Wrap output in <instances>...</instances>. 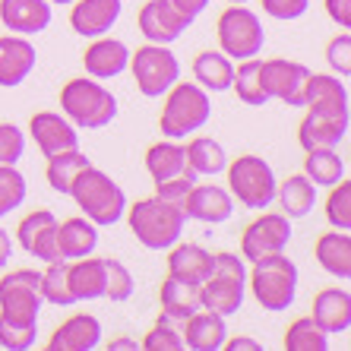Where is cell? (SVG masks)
<instances>
[{"label": "cell", "instance_id": "obj_50", "mask_svg": "<svg viewBox=\"0 0 351 351\" xmlns=\"http://www.w3.org/2000/svg\"><path fill=\"white\" fill-rule=\"evenodd\" d=\"M171 3H174V7H180L187 16H193V19L199 16L206 7H209V0H171Z\"/></svg>", "mask_w": 351, "mask_h": 351}, {"label": "cell", "instance_id": "obj_53", "mask_svg": "<svg viewBox=\"0 0 351 351\" xmlns=\"http://www.w3.org/2000/svg\"><path fill=\"white\" fill-rule=\"evenodd\" d=\"M51 7H54V3H58V7H70V3H73V0H48Z\"/></svg>", "mask_w": 351, "mask_h": 351}, {"label": "cell", "instance_id": "obj_54", "mask_svg": "<svg viewBox=\"0 0 351 351\" xmlns=\"http://www.w3.org/2000/svg\"><path fill=\"white\" fill-rule=\"evenodd\" d=\"M228 3H250V0H228Z\"/></svg>", "mask_w": 351, "mask_h": 351}, {"label": "cell", "instance_id": "obj_26", "mask_svg": "<svg viewBox=\"0 0 351 351\" xmlns=\"http://www.w3.org/2000/svg\"><path fill=\"white\" fill-rule=\"evenodd\" d=\"M66 278H70V291H73L76 301H98V298H105V278H108L105 256L95 260L89 254V256H80V260H70Z\"/></svg>", "mask_w": 351, "mask_h": 351}, {"label": "cell", "instance_id": "obj_40", "mask_svg": "<svg viewBox=\"0 0 351 351\" xmlns=\"http://www.w3.org/2000/svg\"><path fill=\"white\" fill-rule=\"evenodd\" d=\"M326 221L335 231H351V184L345 178L326 196Z\"/></svg>", "mask_w": 351, "mask_h": 351}, {"label": "cell", "instance_id": "obj_43", "mask_svg": "<svg viewBox=\"0 0 351 351\" xmlns=\"http://www.w3.org/2000/svg\"><path fill=\"white\" fill-rule=\"evenodd\" d=\"M139 348H146V351H180L184 348V339H180V332L171 326V319L158 317V323L146 332V339L139 342Z\"/></svg>", "mask_w": 351, "mask_h": 351}, {"label": "cell", "instance_id": "obj_27", "mask_svg": "<svg viewBox=\"0 0 351 351\" xmlns=\"http://www.w3.org/2000/svg\"><path fill=\"white\" fill-rule=\"evenodd\" d=\"M98 247V225L86 215L80 219L58 221V254L60 260H80V256L95 254Z\"/></svg>", "mask_w": 351, "mask_h": 351}, {"label": "cell", "instance_id": "obj_11", "mask_svg": "<svg viewBox=\"0 0 351 351\" xmlns=\"http://www.w3.org/2000/svg\"><path fill=\"white\" fill-rule=\"evenodd\" d=\"M351 123V108H335V105H307L301 127H298V143L304 152L313 149H335L348 136Z\"/></svg>", "mask_w": 351, "mask_h": 351}, {"label": "cell", "instance_id": "obj_38", "mask_svg": "<svg viewBox=\"0 0 351 351\" xmlns=\"http://www.w3.org/2000/svg\"><path fill=\"white\" fill-rule=\"evenodd\" d=\"M285 351H329V335L313 323V317H298L285 329Z\"/></svg>", "mask_w": 351, "mask_h": 351}, {"label": "cell", "instance_id": "obj_18", "mask_svg": "<svg viewBox=\"0 0 351 351\" xmlns=\"http://www.w3.org/2000/svg\"><path fill=\"white\" fill-rule=\"evenodd\" d=\"M38 64V51L25 35H3L0 38V86L16 89L29 80Z\"/></svg>", "mask_w": 351, "mask_h": 351}, {"label": "cell", "instance_id": "obj_45", "mask_svg": "<svg viewBox=\"0 0 351 351\" xmlns=\"http://www.w3.org/2000/svg\"><path fill=\"white\" fill-rule=\"evenodd\" d=\"M326 64L332 66L335 76H342V80L351 76V35H348V29H345L342 35H335V38L326 45Z\"/></svg>", "mask_w": 351, "mask_h": 351}, {"label": "cell", "instance_id": "obj_5", "mask_svg": "<svg viewBox=\"0 0 351 351\" xmlns=\"http://www.w3.org/2000/svg\"><path fill=\"white\" fill-rule=\"evenodd\" d=\"M247 288L254 291L263 311H288L298 298V266L285 256V250L260 256V260H254V269L247 272Z\"/></svg>", "mask_w": 351, "mask_h": 351}, {"label": "cell", "instance_id": "obj_49", "mask_svg": "<svg viewBox=\"0 0 351 351\" xmlns=\"http://www.w3.org/2000/svg\"><path fill=\"white\" fill-rule=\"evenodd\" d=\"M221 348H228V351H260V342L244 339V335H234V339H225V345H221Z\"/></svg>", "mask_w": 351, "mask_h": 351}, {"label": "cell", "instance_id": "obj_37", "mask_svg": "<svg viewBox=\"0 0 351 351\" xmlns=\"http://www.w3.org/2000/svg\"><path fill=\"white\" fill-rule=\"evenodd\" d=\"M66 266H70V260H54L41 272L38 291L45 304H58V307H73L76 304L73 291H70V278H66Z\"/></svg>", "mask_w": 351, "mask_h": 351}, {"label": "cell", "instance_id": "obj_7", "mask_svg": "<svg viewBox=\"0 0 351 351\" xmlns=\"http://www.w3.org/2000/svg\"><path fill=\"white\" fill-rule=\"evenodd\" d=\"M228 193L234 196L241 206L247 209H269L276 203V171L272 165L260 156H241L234 162H228Z\"/></svg>", "mask_w": 351, "mask_h": 351}, {"label": "cell", "instance_id": "obj_28", "mask_svg": "<svg viewBox=\"0 0 351 351\" xmlns=\"http://www.w3.org/2000/svg\"><path fill=\"white\" fill-rule=\"evenodd\" d=\"M171 254H168V276L180 278V282H193L199 285L209 269H213V254L199 244H171L168 247Z\"/></svg>", "mask_w": 351, "mask_h": 351}, {"label": "cell", "instance_id": "obj_20", "mask_svg": "<svg viewBox=\"0 0 351 351\" xmlns=\"http://www.w3.org/2000/svg\"><path fill=\"white\" fill-rule=\"evenodd\" d=\"M70 7H73L70 10V25H73V32L82 35V38L108 35L123 13L121 0H73Z\"/></svg>", "mask_w": 351, "mask_h": 351}, {"label": "cell", "instance_id": "obj_25", "mask_svg": "<svg viewBox=\"0 0 351 351\" xmlns=\"http://www.w3.org/2000/svg\"><path fill=\"white\" fill-rule=\"evenodd\" d=\"M313 323L326 335H339L351 329V294L345 288H323L313 298Z\"/></svg>", "mask_w": 351, "mask_h": 351}, {"label": "cell", "instance_id": "obj_32", "mask_svg": "<svg viewBox=\"0 0 351 351\" xmlns=\"http://www.w3.org/2000/svg\"><path fill=\"white\" fill-rule=\"evenodd\" d=\"M184 152H187V165L196 178H215L228 168V152L213 136H193L184 146Z\"/></svg>", "mask_w": 351, "mask_h": 351}, {"label": "cell", "instance_id": "obj_16", "mask_svg": "<svg viewBox=\"0 0 351 351\" xmlns=\"http://www.w3.org/2000/svg\"><path fill=\"white\" fill-rule=\"evenodd\" d=\"M184 215L206 225H221L234 215V196L219 184H193V190L184 196Z\"/></svg>", "mask_w": 351, "mask_h": 351}, {"label": "cell", "instance_id": "obj_2", "mask_svg": "<svg viewBox=\"0 0 351 351\" xmlns=\"http://www.w3.org/2000/svg\"><path fill=\"white\" fill-rule=\"evenodd\" d=\"M66 196H73L82 215L95 221L98 228L117 225L123 219V213H127V193L121 190V184L101 168H95V165H89V168H82L76 174L73 187H70Z\"/></svg>", "mask_w": 351, "mask_h": 351}, {"label": "cell", "instance_id": "obj_14", "mask_svg": "<svg viewBox=\"0 0 351 351\" xmlns=\"http://www.w3.org/2000/svg\"><path fill=\"white\" fill-rule=\"evenodd\" d=\"M139 32L146 35L152 45H174L180 35L193 25V16H187L171 0H149L139 10Z\"/></svg>", "mask_w": 351, "mask_h": 351}, {"label": "cell", "instance_id": "obj_51", "mask_svg": "<svg viewBox=\"0 0 351 351\" xmlns=\"http://www.w3.org/2000/svg\"><path fill=\"white\" fill-rule=\"evenodd\" d=\"M10 260H13V241H10L7 228H0V269H3Z\"/></svg>", "mask_w": 351, "mask_h": 351}, {"label": "cell", "instance_id": "obj_9", "mask_svg": "<svg viewBox=\"0 0 351 351\" xmlns=\"http://www.w3.org/2000/svg\"><path fill=\"white\" fill-rule=\"evenodd\" d=\"M130 70L139 95L146 98H162L180 80V60L174 58V51L168 45H152V41L130 51Z\"/></svg>", "mask_w": 351, "mask_h": 351}, {"label": "cell", "instance_id": "obj_48", "mask_svg": "<svg viewBox=\"0 0 351 351\" xmlns=\"http://www.w3.org/2000/svg\"><path fill=\"white\" fill-rule=\"evenodd\" d=\"M326 16L342 29H351V0H326Z\"/></svg>", "mask_w": 351, "mask_h": 351}, {"label": "cell", "instance_id": "obj_8", "mask_svg": "<svg viewBox=\"0 0 351 351\" xmlns=\"http://www.w3.org/2000/svg\"><path fill=\"white\" fill-rule=\"evenodd\" d=\"M215 35H219V51L234 60L256 58L266 45V32H263V19L256 16L244 3H231L215 23Z\"/></svg>", "mask_w": 351, "mask_h": 351}, {"label": "cell", "instance_id": "obj_19", "mask_svg": "<svg viewBox=\"0 0 351 351\" xmlns=\"http://www.w3.org/2000/svg\"><path fill=\"white\" fill-rule=\"evenodd\" d=\"M82 66L92 80H114L130 66V48L121 38L98 35V38H92L89 48L82 51Z\"/></svg>", "mask_w": 351, "mask_h": 351}, {"label": "cell", "instance_id": "obj_47", "mask_svg": "<svg viewBox=\"0 0 351 351\" xmlns=\"http://www.w3.org/2000/svg\"><path fill=\"white\" fill-rule=\"evenodd\" d=\"M193 184H196V178H178V180H168V184H158L156 193L165 196V199H171V203L184 206V196L193 190Z\"/></svg>", "mask_w": 351, "mask_h": 351}, {"label": "cell", "instance_id": "obj_35", "mask_svg": "<svg viewBox=\"0 0 351 351\" xmlns=\"http://www.w3.org/2000/svg\"><path fill=\"white\" fill-rule=\"evenodd\" d=\"M231 89H234L237 98L250 108H263L269 101V95L263 92V82H260V58L237 60L234 76H231Z\"/></svg>", "mask_w": 351, "mask_h": 351}, {"label": "cell", "instance_id": "obj_17", "mask_svg": "<svg viewBox=\"0 0 351 351\" xmlns=\"http://www.w3.org/2000/svg\"><path fill=\"white\" fill-rule=\"evenodd\" d=\"M29 133H32L35 146L41 149V156H58V152H66V149H80V133L64 114L58 111H38L29 121Z\"/></svg>", "mask_w": 351, "mask_h": 351}, {"label": "cell", "instance_id": "obj_15", "mask_svg": "<svg viewBox=\"0 0 351 351\" xmlns=\"http://www.w3.org/2000/svg\"><path fill=\"white\" fill-rule=\"evenodd\" d=\"M16 237H19V247H23L29 256H35V260H45V263L60 260L58 219H54V213H48V209H35V213L25 215V219L19 221Z\"/></svg>", "mask_w": 351, "mask_h": 351}, {"label": "cell", "instance_id": "obj_41", "mask_svg": "<svg viewBox=\"0 0 351 351\" xmlns=\"http://www.w3.org/2000/svg\"><path fill=\"white\" fill-rule=\"evenodd\" d=\"M105 266H108V278H105V298H111L114 304H123L133 298V276L130 269L123 266L121 260H111V256H105Z\"/></svg>", "mask_w": 351, "mask_h": 351}, {"label": "cell", "instance_id": "obj_52", "mask_svg": "<svg viewBox=\"0 0 351 351\" xmlns=\"http://www.w3.org/2000/svg\"><path fill=\"white\" fill-rule=\"evenodd\" d=\"M108 348H111V351H136L139 345H136V339H114Z\"/></svg>", "mask_w": 351, "mask_h": 351}, {"label": "cell", "instance_id": "obj_6", "mask_svg": "<svg viewBox=\"0 0 351 351\" xmlns=\"http://www.w3.org/2000/svg\"><path fill=\"white\" fill-rule=\"evenodd\" d=\"M247 266L237 254H213V269L199 282V304L206 311L231 317L244 307Z\"/></svg>", "mask_w": 351, "mask_h": 351}, {"label": "cell", "instance_id": "obj_23", "mask_svg": "<svg viewBox=\"0 0 351 351\" xmlns=\"http://www.w3.org/2000/svg\"><path fill=\"white\" fill-rule=\"evenodd\" d=\"M180 339H184V348L190 351H221V345L228 339V323L221 313L199 307L193 317L184 319Z\"/></svg>", "mask_w": 351, "mask_h": 351}, {"label": "cell", "instance_id": "obj_36", "mask_svg": "<svg viewBox=\"0 0 351 351\" xmlns=\"http://www.w3.org/2000/svg\"><path fill=\"white\" fill-rule=\"evenodd\" d=\"M304 174L317 184V187H332L345 178V158L335 149H313L304 158Z\"/></svg>", "mask_w": 351, "mask_h": 351}, {"label": "cell", "instance_id": "obj_1", "mask_svg": "<svg viewBox=\"0 0 351 351\" xmlns=\"http://www.w3.org/2000/svg\"><path fill=\"white\" fill-rule=\"evenodd\" d=\"M127 221H130V231L139 244L146 250H168L171 244H178L184 228H187V215H184V206L171 203L165 196H146V199H136L133 206H127Z\"/></svg>", "mask_w": 351, "mask_h": 351}, {"label": "cell", "instance_id": "obj_33", "mask_svg": "<svg viewBox=\"0 0 351 351\" xmlns=\"http://www.w3.org/2000/svg\"><path fill=\"white\" fill-rule=\"evenodd\" d=\"M231 76H234V64H231L228 54H221V51H199L196 54L193 80L206 92H228Z\"/></svg>", "mask_w": 351, "mask_h": 351}, {"label": "cell", "instance_id": "obj_34", "mask_svg": "<svg viewBox=\"0 0 351 351\" xmlns=\"http://www.w3.org/2000/svg\"><path fill=\"white\" fill-rule=\"evenodd\" d=\"M92 158H86L80 149H66V152H58V156H48V168H45V178H48L51 190L58 193H70L76 174L82 168H89Z\"/></svg>", "mask_w": 351, "mask_h": 351}, {"label": "cell", "instance_id": "obj_31", "mask_svg": "<svg viewBox=\"0 0 351 351\" xmlns=\"http://www.w3.org/2000/svg\"><path fill=\"white\" fill-rule=\"evenodd\" d=\"M276 199L288 219H304L317 206V184L307 174H291L276 187Z\"/></svg>", "mask_w": 351, "mask_h": 351}, {"label": "cell", "instance_id": "obj_30", "mask_svg": "<svg viewBox=\"0 0 351 351\" xmlns=\"http://www.w3.org/2000/svg\"><path fill=\"white\" fill-rule=\"evenodd\" d=\"M313 254H317V263L329 272V276L342 278V282L351 278V237H348V231L319 234Z\"/></svg>", "mask_w": 351, "mask_h": 351}, {"label": "cell", "instance_id": "obj_13", "mask_svg": "<svg viewBox=\"0 0 351 351\" xmlns=\"http://www.w3.org/2000/svg\"><path fill=\"white\" fill-rule=\"evenodd\" d=\"M288 241H291V219L285 213H263L241 234V256L254 263L260 256L282 254Z\"/></svg>", "mask_w": 351, "mask_h": 351}, {"label": "cell", "instance_id": "obj_24", "mask_svg": "<svg viewBox=\"0 0 351 351\" xmlns=\"http://www.w3.org/2000/svg\"><path fill=\"white\" fill-rule=\"evenodd\" d=\"M146 171L156 187L178 178H196L187 165V152H184L178 139H162V143L146 149Z\"/></svg>", "mask_w": 351, "mask_h": 351}, {"label": "cell", "instance_id": "obj_10", "mask_svg": "<svg viewBox=\"0 0 351 351\" xmlns=\"http://www.w3.org/2000/svg\"><path fill=\"white\" fill-rule=\"evenodd\" d=\"M38 278L41 272L35 269H13L0 278V317L13 323H38V313L45 307Z\"/></svg>", "mask_w": 351, "mask_h": 351}, {"label": "cell", "instance_id": "obj_42", "mask_svg": "<svg viewBox=\"0 0 351 351\" xmlns=\"http://www.w3.org/2000/svg\"><path fill=\"white\" fill-rule=\"evenodd\" d=\"M38 323H13V319L0 317V348L7 351H25L35 345Z\"/></svg>", "mask_w": 351, "mask_h": 351}, {"label": "cell", "instance_id": "obj_39", "mask_svg": "<svg viewBox=\"0 0 351 351\" xmlns=\"http://www.w3.org/2000/svg\"><path fill=\"white\" fill-rule=\"evenodd\" d=\"M29 196V184L16 171V165H0V219L16 213Z\"/></svg>", "mask_w": 351, "mask_h": 351}, {"label": "cell", "instance_id": "obj_29", "mask_svg": "<svg viewBox=\"0 0 351 351\" xmlns=\"http://www.w3.org/2000/svg\"><path fill=\"white\" fill-rule=\"evenodd\" d=\"M158 304H162V317H168L171 323H184L203 307L199 304V285L168 276L162 282V291H158Z\"/></svg>", "mask_w": 351, "mask_h": 351}, {"label": "cell", "instance_id": "obj_4", "mask_svg": "<svg viewBox=\"0 0 351 351\" xmlns=\"http://www.w3.org/2000/svg\"><path fill=\"white\" fill-rule=\"evenodd\" d=\"M165 108L158 117L165 139H187L190 133L203 130L209 117H213V98L203 86L196 82H174L171 89L165 92Z\"/></svg>", "mask_w": 351, "mask_h": 351}, {"label": "cell", "instance_id": "obj_44", "mask_svg": "<svg viewBox=\"0 0 351 351\" xmlns=\"http://www.w3.org/2000/svg\"><path fill=\"white\" fill-rule=\"evenodd\" d=\"M25 156V133L16 123H0V165H19Z\"/></svg>", "mask_w": 351, "mask_h": 351}, {"label": "cell", "instance_id": "obj_12", "mask_svg": "<svg viewBox=\"0 0 351 351\" xmlns=\"http://www.w3.org/2000/svg\"><path fill=\"white\" fill-rule=\"evenodd\" d=\"M307 76H311V70L301 60H288V58L260 60V82H263V92L269 95V101L278 98L288 108H304Z\"/></svg>", "mask_w": 351, "mask_h": 351}, {"label": "cell", "instance_id": "obj_46", "mask_svg": "<svg viewBox=\"0 0 351 351\" xmlns=\"http://www.w3.org/2000/svg\"><path fill=\"white\" fill-rule=\"evenodd\" d=\"M307 10H311V0H263V13L278 19V23L301 19Z\"/></svg>", "mask_w": 351, "mask_h": 351}, {"label": "cell", "instance_id": "obj_22", "mask_svg": "<svg viewBox=\"0 0 351 351\" xmlns=\"http://www.w3.org/2000/svg\"><path fill=\"white\" fill-rule=\"evenodd\" d=\"M101 319L92 313H76L64 319L48 339V351H92L101 345Z\"/></svg>", "mask_w": 351, "mask_h": 351}, {"label": "cell", "instance_id": "obj_3", "mask_svg": "<svg viewBox=\"0 0 351 351\" xmlns=\"http://www.w3.org/2000/svg\"><path fill=\"white\" fill-rule=\"evenodd\" d=\"M60 111L76 130H101L117 117V98L101 82L76 76L60 89Z\"/></svg>", "mask_w": 351, "mask_h": 351}, {"label": "cell", "instance_id": "obj_21", "mask_svg": "<svg viewBox=\"0 0 351 351\" xmlns=\"http://www.w3.org/2000/svg\"><path fill=\"white\" fill-rule=\"evenodd\" d=\"M54 19L48 0H0V23L7 25L13 35H32L45 32Z\"/></svg>", "mask_w": 351, "mask_h": 351}]
</instances>
